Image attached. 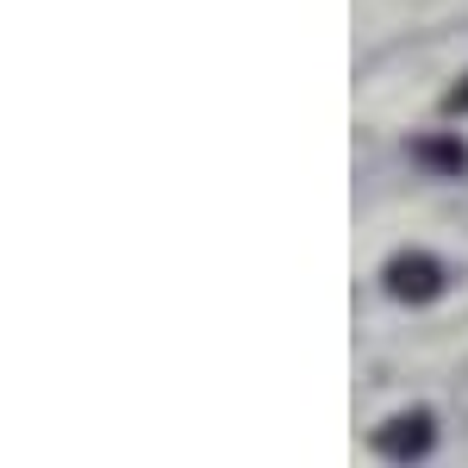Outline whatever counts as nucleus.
I'll use <instances>...</instances> for the list:
<instances>
[{"label":"nucleus","instance_id":"f257e3e1","mask_svg":"<svg viewBox=\"0 0 468 468\" xmlns=\"http://www.w3.org/2000/svg\"><path fill=\"white\" fill-rule=\"evenodd\" d=\"M388 288L399 293V300H437L443 293V269H437L425 250H406L388 262Z\"/></svg>","mask_w":468,"mask_h":468},{"label":"nucleus","instance_id":"f03ea898","mask_svg":"<svg viewBox=\"0 0 468 468\" xmlns=\"http://www.w3.org/2000/svg\"><path fill=\"white\" fill-rule=\"evenodd\" d=\"M431 412H399V419H388L381 431H375V450L381 456H394V463H406V456H425L431 450Z\"/></svg>","mask_w":468,"mask_h":468},{"label":"nucleus","instance_id":"7ed1b4c3","mask_svg":"<svg viewBox=\"0 0 468 468\" xmlns=\"http://www.w3.org/2000/svg\"><path fill=\"white\" fill-rule=\"evenodd\" d=\"M412 156H419V163H431V169H450V176H463V169H468L463 138H419Z\"/></svg>","mask_w":468,"mask_h":468},{"label":"nucleus","instance_id":"20e7f679","mask_svg":"<svg viewBox=\"0 0 468 468\" xmlns=\"http://www.w3.org/2000/svg\"><path fill=\"white\" fill-rule=\"evenodd\" d=\"M443 112H468V81H463V88H450V94H443Z\"/></svg>","mask_w":468,"mask_h":468}]
</instances>
